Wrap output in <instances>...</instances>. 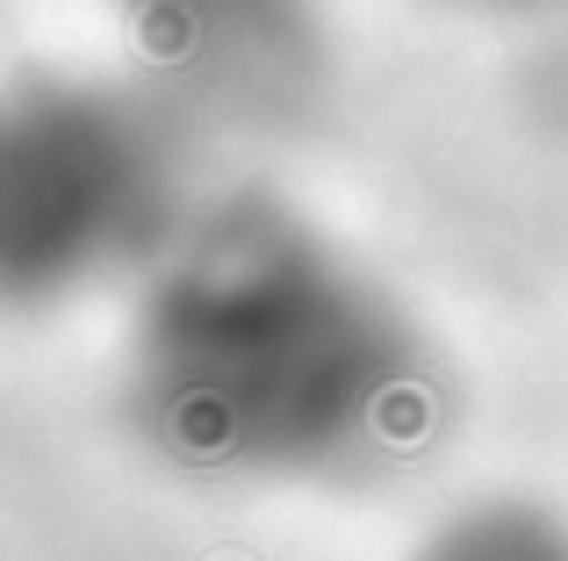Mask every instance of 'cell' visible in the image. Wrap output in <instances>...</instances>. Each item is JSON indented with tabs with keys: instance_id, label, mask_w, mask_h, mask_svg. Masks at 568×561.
Wrapping results in <instances>:
<instances>
[{
	"instance_id": "obj_1",
	"label": "cell",
	"mask_w": 568,
	"mask_h": 561,
	"mask_svg": "<svg viewBox=\"0 0 568 561\" xmlns=\"http://www.w3.org/2000/svg\"><path fill=\"white\" fill-rule=\"evenodd\" d=\"M115 404L166 468L245 490H353L410 468L454 381L382 274L274 195H202L130 288Z\"/></svg>"
},
{
	"instance_id": "obj_2",
	"label": "cell",
	"mask_w": 568,
	"mask_h": 561,
	"mask_svg": "<svg viewBox=\"0 0 568 561\" xmlns=\"http://www.w3.org/2000/svg\"><path fill=\"white\" fill-rule=\"evenodd\" d=\"M194 115L130 65V80L58 72L8 101L0 123V280L14 303L138 288L187 216Z\"/></svg>"
},
{
	"instance_id": "obj_3",
	"label": "cell",
	"mask_w": 568,
	"mask_h": 561,
	"mask_svg": "<svg viewBox=\"0 0 568 561\" xmlns=\"http://www.w3.org/2000/svg\"><path fill=\"white\" fill-rule=\"evenodd\" d=\"M130 65L202 130H295L332 80L324 0H109Z\"/></svg>"
},
{
	"instance_id": "obj_4",
	"label": "cell",
	"mask_w": 568,
	"mask_h": 561,
	"mask_svg": "<svg viewBox=\"0 0 568 561\" xmlns=\"http://www.w3.org/2000/svg\"><path fill=\"white\" fill-rule=\"evenodd\" d=\"M417 561H568V519L526 497L468 504L417 548Z\"/></svg>"
},
{
	"instance_id": "obj_5",
	"label": "cell",
	"mask_w": 568,
	"mask_h": 561,
	"mask_svg": "<svg viewBox=\"0 0 568 561\" xmlns=\"http://www.w3.org/2000/svg\"><path fill=\"white\" fill-rule=\"evenodd\" d=\"M454 8H489V14H518V8H555V0H454Z\"/></svg>"
}]
</instances>
